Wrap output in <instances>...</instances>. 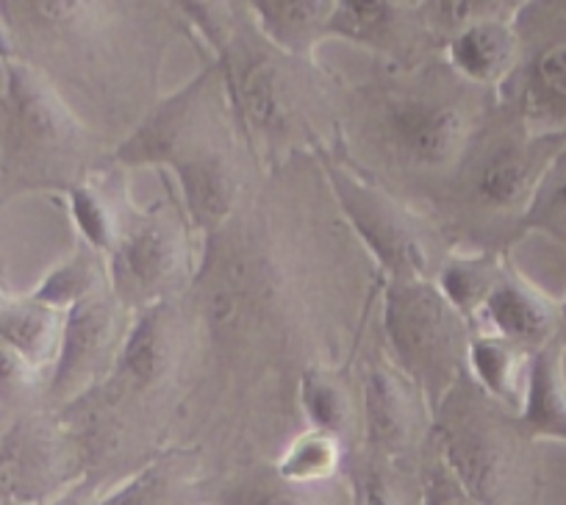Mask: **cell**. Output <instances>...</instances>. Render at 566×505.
<instances>
[{
	"label": "cell",
	"mask_w": 566,
	"mask_h": 505,
	"mask_svg": "<svg viewBox=\"0 0 566 505\" xmlns=\"http://www.w3.org/2000/svg\"><path fill=\"white\" fill-rule=\"evenodd\" d=\"M3 167L20 187L67 192L90 178L92 139L78 114L36 64L3 62Z\"/></svg>",
	"instance_id": "obj_1"
},
{
	"label": "cell",
	"mask_w": 566,
	"mask_h": 505,
	"mask_svg": "<svg viewBox=\"0 0 566 505\" xmlns=\"http://www.w3.org/2000/svg\"><path fill=\"white\" fill-rule=\"evenodd\" d=\"M472 92L481 90L444 75H413L380 92L375 131L395 167L422 178L459 176L483 137Z\"/></svg>",
	"instance_id": "obj_2"
},
{
	"label": "cell",
	"mask_w": 566,
	"mask_h": 505,
	"mask_svg": "<svg viewBox=\"0 0 566 505\" xmlns=\"http://www.w3.org/2000/svg\"><path fill=\"white\" fill-rule=\"evenodd\" d=\"M522 436L511 411L464 375L431 414V444L478 505H516L522 494Z\"/></svg>",
	"instance_id": "obj_3"
},
{
	"label": "cell",
	"mask_w": 566,
	"mask_h": 505,
	"mask_svg": "<svg viewBox=\"0 0 566 505\" xmlns=\"http://www.w3.org/2000/svg\"><path fill=\"white\" fill-rule=\"evenodd\" d=\"M380 325L389 345L386 356L433 414L467 375L472 325L444 301L433 278L386 281Z\"/></svg>",
	"instance_id": "obj_4"
},
{
	"label": "cell",
	"mask_w": 566,
	"mask_h": 505,
	"mask_svg": "<svg viewBox=\"0 0 566 505\" xmlns=\"http://www.w3.org/2000/svg\"><path fill=\"white\" fill-rule=\"evenodd\" d=\"M172 211L165 206L139 209L130 200L119 209V233L106 256V275L125 312L172 301V292L192 273V231L184 211Z\"/></svg>",
	"instance_id": "obj_5"
},
{
	"label": "cell",
	"mask_w": 566,
	"mask_h": 505,
	"mask_svg": "<svg viewBox=\"0 0 566 505\" xmlns=\"http://www.w3.org/2000/svg\"><path fill=\"white\" fill-rule=\"evenodd\" d=\"M228 106L214 64L156 103L134 131L114 148L112 159L123 167L181 170L214 150L228 148L231 137L217 108Z\"/></svg>",
	"instance_id": "obj_6"
},
{
	"label": "cell",
	"mask_w": 566,
	"mask_h": 505,
	"mask_svg": "<svg viewBox=\"0 0 566 505\" xmlns=\"http://www.w3.org/2000/svg\"><path fill=\"white\" fill-rule=\"evenodd\" d=\"M314 150L342 217L350 222L369 256L378 262L380 273L389 281L433 278L431 250L411 209H406L389 189L369 181L350 161L325 148L319 139L314 143Z\"/></svg>",
	"instance_id": "obj_7"
},
{
	"label": "cell",
	"mask_w": 566,
	"mask_h": 505,
	"mask_svg": "<svg viewBox=\"0 0 566 505\" xmlns=\"http://www.w3.org/2000/svg\"><path fill=\"white\" fill-rule=\"evenodd\" d=\"M566 145V134H531L516 117L503 131L478 139L455 178L472 211L505 222L511 239L520 236L522 220L553 156Z\"/></svg>",
	"instance_id": "obj_8"
},
{
	"label": "cell",
	"mask_w": 566,
	"mask_h": 505,
	"mask_svg": "<svg viewBox=\"0 0 566 505\" xmlns=\"http://www.w3.org/2000/svg\"><path fill=\"white\" fill-rule=\"evenodd\" d=\"M90 477L78 431L51 414H25L0 436V505H42Z\"/></svg>",
	"instance_id": "obj_9"
},
{
	"label": "cell",
	"mask_w": 566,
	"mask_h": 505,
	"mask_svg": "<svg viewBox=\"0 0 566 505\" xmlns=\"http://www.w3.org/2000/svg\"><path fill=\"white\" fill-rule=\"evenodd\" d=\"M128 325L130 312L119 306L108 286L64 312L48 398L59 406H75L103 387L123 350Z\"/></svg>",
	"instance_id": "obj_10"
},
{
	"label": "cell",
	"mask_w": 566,
	"mask_h": 505,
	"mask_svg": "<svg viewBox=\"0 0 566 505\" xmlns=\"http://www.w3.org/2000/svg\"><path fill=\"white\" fill-rule=\"evenodd\" d=\"M361 428L364 450L402 464L417 450L422 425L431 414L406 375L386 353H375L361 372Z\"/></svg>",
	"instance_id": "obj_11"
},
{
	"label": "cell",
	"mask_w": 566,
	"mask_h": 505,
	"mask_svg": "<svg viewBox=\"0 0 566 505\" xmlns=\"http://www.w3.org/2000/svg\"><path fill=\"white\" fill-rule=\"evenodd\" d=\"M503 95L531 134H566V23L522 45L520 67L497 97Z\"/></svg>",
	"instance_id": "obj_12"
},
{
	"label": "cell",
	"mask_w": 566,
	"mask_h": 505,
	"mask_svg": "<svg viewBox=\"0 0 566 505\" xmlns=\"http://www.w3.org/2000/svg\"><path fill=\"white\" fill-rule=\"evenodd\" d=\"M431 31L424 23L422 3L389 0H336L325 23V40H345L386 59L408 62Z\"/></svg>",
	"instance_id": "obj_13"
},
{
	"label": "cell",
	"mask_w": 566,
	"mask_h": 505,
	"mask_svg": "<svg viewBox=\"0 0 566 505\" xmlns=\"http://www.w3.org/2000/svg\"><path fill=\"white\" fill-rule=\"evenodd\" d=\"M558 301L525 278L509 259L472 330H486L525 347L527 353H538L558 339Z\"/></svg>",
	"instance_id": "obj_14"
},
{
	"label": "cell",
	"mask_w": 566,
	"mask_h": 505,
	"mask_svg": "<svg viewBox=\"0 0 566 505\" xmlns=\"http://www.w3.org/2000/svg\"><path fill=\"white\" fill-rule=\"evenodd\" d=\"M520 12L481 20L448 36L442 42V53L450 73L475 90L500 95L514 78L522 59V36L516 25Z\"/></svg>",
	"instance_id": "obj_15"
},
{
	"label": "cell",
	"mask_w": 566,
	"mask_h": 505,
	"mask_svg": "<svg viewBox=\"0 0 566 505\" xmlns=\"http://www.w3.org/2000/svg\"><path fill=\"white\" fill-rule=\"evenodd\" d=\"M172 361H176V325H172L170 301H161L130 314L123 350L101 389H123L125 394L150 392L172 372Z\"/></svg>",
	"instance_id": "obj_16"
},
{
	"label": "cell",
	"mask_w": 566,
	"mask_h": 505,
	"mask_svg": "<svg viewBox=\"0 0 566 505\" xmlns=\"http://www.w3.org/2000/svg\"><path fill=\"white\" fill-rule=\"evenodd\" d=\"M97 505H209V492L189 450H165L103 488Z\"/></svg>",
	"instance_id": "obj_17"
},
{
	"label": "cell",
	"mask_w": 566,
	"mask_h": 505,
	"mask_svg": "<svg viewBox=\"0 0 566 505\" xmlns=\"http://www.w3.org/2000/svg\"><path fill=\"white\" fill-rule=\"evenodd\" d=\"M336 0H253L248 20L266 45L297 64H314L319 42H325V23Z\"/></svg>",
	"instance_id": "obj_18"
},
{
	"label": "cell",
	"mask_w": 566,
	"mask_h": 505,
	"mask_svg": "<svg viewBox=\"0 0 566 505\" xmlns=\"http://www.w3.org/2000/svg\"><path fill=\"white\" fill-rule=\"evenodd\" d=\"M564 347L553 341L531 358L525 400L516 428L527 442H564L566 444V375Z\"/></svg>",
	"instance_id": "obj_19"
},
{
	"label": "cell",
	"mask_w": 566,
	"mask_h": 505,
	"mask_svg": "<svg viewBox=\"0 0 566 505\" xmlns=\"http://www.w3.org/2000/svg\"><path fill=\"white\" fill-rule=\"evenodd\" d=\"M533 356L536 353H527L525 347L514 345L503 336L472 330L470 350H467V375L489 400H494L516 417L522 409V400H525Z\"/></svg>",
	"instance_id": "obj_20"
},
{
	"label": "cell",
	"mask_w": 566,
	"mask_h": 505,
	"mask_svg": "<svg viewBox=\"0 0 566 505\" xmlns=\"http://www.w3.org/2000/svg\"><path fill=\"white\" fill-rule=\"evenodd\" d=\"M505 264H509V253L497 248L453 253L442 259L433 273V284L442 292L444 301L472 325L497 286Z\"/></svg>",
	"instance_id": "obj_21"
},
{
	"label": "cell",
	"mask_w": 566,
	"mask_h": 505,
	"mask_svg": "<svg viewBox=\"0 0 566 505\" xmlns=\"http://www.w3.org/2000/svg\"><path fill=\"white\" fill-rule=\"evenodd\" d=\"M64 314L25 297L0 303V341L20 353L34 369H51L62 339Z\"/></svg>",
	"instance_id": "obj_22"
},
{
	"label": "cell",
	"mask_w": 566,
	"mask_h": 505,
	"mask_svg": "<svg viewBox=\"0 0 566 505\" xmlns=\"http://www.w3.org/2000/svg\"><path fill=\"white\" fill-rule=\"evenodd\" d=\"M103 286H108L106 259L97 256L95 250H90L86 244H78L64 262H59L36 284V290L29 297L34 303H40V306L64 314L73 306H78L81 301H86L90 295L101 292Z\"/></svg>",
	"instance_id": "obj_23"
},
{
	"label": "cell",
	"mask_w": 566,
	"mask_h": 505,
	"mask_svg": "<svg viewBox=\"0 0 566 505\" xmlns=\"http://www.w3.org/2000/svg\"><path fill=\"white\" fill-rule=\"evenodd\" d=\"M342 466H345V439L306 428L283 448L272 470L283 481L297 486H328L334 477H339Z\"/></svg>",
	"instance_id": "obj_24"
},
{
	"label": "cell",
	"mask_w": 566,
	"mask_h": 505,
	"mask_svg": "<svg viewBox=\"0 0 566 505\" xmlns=\"http://www.w3.org/2000/svg\"><path fill=\"white\" fill-rule=\"evenodd\" d=\"M323 486H297L283 481L272 466L239 472L209 494V505H325Z\"/></svg>",
	"instance_id": "obj_25"
},
{
	"label": "cell",
	"mask_w": 566,
	"mask_h": 505,
	"mask_svg": "<svg viewBox=\"0 0 566 505\" xmlns=\"http://www.w3.org/2000/svg\"><path fill=\"white\" fill-rule=\"evenodd\" d=\"M301 409L312 431L345 439L353 425V398L339 375L323 367H308L301 375Z\"/></svg>",
	"instance_id": "obj_26"
},
{
	"label": "cell",
	"mask_w": 566,
	"mask_h": 505,
	"mask_svg": "<svg viewBox=\"0 0 566 505\" xmlns=\"http://www.w3.org/2000/svg\"><path fill=\"white\" fill-rule=\"evenodd\" d=\"M62 198L67 203V214L73 220L75 231H78L81 244H86L90 250H95L97 256L106 259L112 253L114 242H117L119 209L123 206H114L108 194L103 192V187H97L92 178L75 183Z\"/></svg>",
	"instance_id": "obj_27"
},
{
	"label": "cell",
	"mask_w": 566,
	"mask_h": 505,
	"mask_svg": "<svg viewBox=\"0 0 566 505\" xmlns=\"http://www.w3.org/2000/svg\"><path fill=\"white\" fill-rule=\"evenodd\" d=\"M347 503L350 505H419L411 503L402 483L400 464L361 450L347 466Z\"/></svg>",
	"instance_id": "obj_28"
},
{
	"label": "cell",
	"mask_w": 566,
	"mask_h": 505,
	"mask_svg": "<svg viewBox=\"0 0 566 505\" xmlns=\"http://www.w3.org/2000/svg\"><path fill=\"white\" fill-rule=\"evenodd\" d=\"M544 233L566 248V145L553 156L522 220V233Z\"/></svg>",
	"instance_id": "obj_29"
},
{
	"label": "cell",
	"mask_w": 566,
	"mask_h": 505,
	"mask_svg": "<svg viewBox=\"0 0 566 505\" xmlns=\"http://www.w3.org/2000/svg\"><path fill=\"white\" fill-rule=\"evenodd\" d=\"M36 375L40 369L31 367L7 341H0V398H14L18 392H23L25 387L34 383Z\"/></svg>",
	"instance_id": "obj_30"
},
{
	"label": "cell",
	"mask_w": 566,
	"mask_h": 505,
	"mask_svg": "<svg viewBox=\"0 0 566 505\" xmlns=\"http://www.w3.org/2000/svg\"><path fill=\"white\" fill-rule=\"evenodd\" d=\"M97 494H101V488H97L90 477H84L78 486H73L70 492H64L62 497L51 499V503H42V505H97Z\"/></svg>",
	"instance_id": "obj_31"
},
{
	"label": "cell",
	"mask_w": 566,
	"mask_h": 505,
	"mask_svg": "<svg viewBox=\"0 0 566 505\" xmlns=\"http://www.w3.org/2000/svg\"><path fill=\"white\" fill-rule=\"evenodd\" d=\"M20 56L18 53V45H14V31L12 25H9L7 14L0 12V64L9 62V59Z\"/></svg>",
	"instance_id": "obj_32"
},
{
	"label": "cell",
	"mask_w": 566,
	"mask_h": 505,
	"mask_svg": "<svg viewBox=\"0 0 566 505\" xmlns=\"http://www.w3.org/2000/svg\"><path fill=\"white\" fill-rule=\"evenodd\" d=\"M558 308H560V319H558V339H555V341H558V345L564 347V353H566V297L558 303Z\"/></svg>",
	"instance_id": "obj_33"
},
{
	"label": "cell",
	"mask_w": 566,
	"mask_h": 505,
	"mask_svg": "<svg viewBox=\"0 0 566 505\" xmlns=\"http://www.w3.org/2000/svg\"><path fill=\"white\" fill-rule=\"evenodd\" d=\"M3 301H7V297H0V303H3Z\"/></svg>",
	"instance_id": "obj_34"
}]
</instances>
